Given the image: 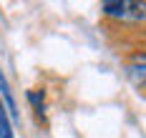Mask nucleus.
<instances>
[{"mask_svg":"<svg viewBox=\"0 0 146 138\" xmlns=\"http://www.w3.org/2000/svg\"><path fill=\"white\" fill-rule=\"evenodd\" d=\"M103 15L113 20H126V23H144L146 20V3L139 0H113L101 5Z\"/></svg>","mask_w":146,"mask_h":138,"instance_id":"f257e3e1","label":"nucleus"},{"mask_svg":"<svg viewBox=\"0 0 146 138\" xmlns=\"http://www.w3.org/2000/svg\"><path fill=\"white\" fill-rule=\"evenodd\" d=\"M0 101H3V106L8 110V116H10V121H20V110H18V103H15L13 98V91H10V85H8V78L3 73V68H0Z\"/></svg>","mask_w":146,"mask_h":138,"instance_id":"f03ea898","label":"nucleus"},{"mask_svg":"<svg viewBox=\"0 0 146 138\" xmlns=\"http://www.w3.org/2000/svg\"><path fill=\"white\" fill-rule=\"evenodd\" d=\"M126 76L136 88H146V63H131L126 65Z\"/></svg>","mask_w":146,"mask_h":138,"instance_id":"7ed1b4c3","label":"nucleus"},{"mask_svg":"<svg viewBox=\"0 0 146 138\" xmlns=\"http://www.w3.org/2000/svg\"><path fill=\"white\" fill-rule=\"evenodd\" d=\"M0 138H15L13 123H10V116H8L5 106H3V101H0Z\"/></svg>","mask_w":146,"mask_h":138,"instance_id":"20e7f679","label":"nucleus"}]
</instances>
